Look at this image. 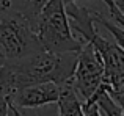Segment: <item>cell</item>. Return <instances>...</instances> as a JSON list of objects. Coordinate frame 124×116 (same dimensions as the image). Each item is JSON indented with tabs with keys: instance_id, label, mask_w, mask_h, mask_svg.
Segmentation results:
<instances>
[{
	"instance_id": "1",
	"label": "cell",
	"mask_w": 124,
	"mask_h": 116,
	"mask_svg": "<svg viewBox=\"0 0 124 116\" xmlns=\"http://www.w3.org/2000/svg\"><path fill=\"white\" fill-rule=\"evenodd\" d=\"M79 52H38L17 60H0V88L6 97L24 86L52 82L58 86L71 79Z\"/></svg>"
},
{
	"instance_id": "2",
	"label": "cell",
	"mask_w": 124,
	"mask_h": 116,
	"mask_svg": "<svg viewBox=\"0 0 124 116\" xmlns=\"http://www.w3.org/2000/svg\"><path fill=\"white\" fill-rule=\"evenodd\" d=\"M31 22L42 49L52 53L79 52L83 43L72 35L63 0H46L31 14H24Z\"/></svg>"
},
{
	"instance_id": "3",
	"label": "cell",
	"mask_w": 124,
	"mask_h": 116,
	"mask_svg": "<svg viewBox=\"0 0 124 116\" xmlns=\"http://www.w3.org/2000/svg\"><path fill=\"white\" fill-rule=\"evenodd\" d=\"M42 50L36 31L24 13L0 6V60H17Z\"/></svg>"
},
{
	"instance_id": "4",
	"label": "cell",
	"mask_w": 124,
	"mask_h": 116,
	"mask_svg": "<svg viewBox=\"0 0 124 116\" xmlns=\"http://www.w3.org/2000/svg\"><path fill=\"white\" fill-rule=\"evenodd\" d=\"M104 79V66L99 53L90 43L83 44L77 53V61L74 66L72 75L68 82L85 102L96 93Z\"/></svg>"
},
{
	"instance_id": "5",
	"label": "cell",
	"mask_w": 124,
	"mask_h": 116,
	"mask_svg": "<svg viewBox=\"0 0 124 116\" xmlns=\"http://www.w3.org/2000/svg\"><path fill=\"white\" fill-rule=\"evenodd\" d=\"M58 93H60V86L57 83H36L14 91L8 97V102L22 108H39L57 104Z\"/></svg>"
},
{
	"instance_id": "6",
	"label": "cell",
	"mask_w": 124,
	"mask_h": 116,
	"mask_svg": "<svg viewBox=\"0 0 124 116\" xmlns=\"http://www.w3.org/2000/svg\"><path fill=\"white\" fill-rule=\"evenodd\" d=\"M83 101L79 97L69 82L60 85V93L57 99L58 116H83Z\"/></svg>"
},
{
	"instance_id": "7",
	"label": "cell",
	"mask_w": 124,
	"mask_h": 116,
	"mask_svg": "<svg viewBox=\"0 0 124 116\" xmlns=\"http://www.w3.org/2000/svg\"><path fill=\"white\" fill-rule=\"evenodd\" d=\"M93 19H94V24H96V25L97 24L102 25L105 30H108L110 33H112L113 39H115V43L118 44V46L124 47V31H123V25L113 22L110 17H105L102 13H97V11H93Z\"/></svg>"
},
{
	"instance_id": "8",
	"label": "cell",
	"mask_w": 124,
	"mask_h": 116,
	"mask_svg": "<svg viewBox=\"0 0 124 116\" xmlns=\"http://www.w3.org/2000/svg\"><path fill=\"white\" fill-rule=\"evenodd\" d=\"M8 116H58L57 107L49 108V105L39 108H22L8 102Z\"/></svg>"
},
{
	"instance_id": "9",
	"label": "cell",
	"mask_w": 124,
	"mask_h": 116,
	"mask_svg": "<svg viewBox=\"0 0 124 116\" xmlns=\"http://www.w3.org/2000/svg\"><path fill=\"white\" fill-rule=\"evenodd\" d=\"M72 2H80V0H63L64 5H68V3H72ZM102 2L107 5V8H108V11H110V19H112L113 22H116V24L123 25V22H124L123 11H119V9L116 8L115 3H113L112 0H102Z\"/></svg>"
},
{
	"instance_id": "10",
	"label": "cell",
	"mask_w": 124,
	"mask_h": 116,
	"mask_svg": "<svg viewBox=\"0 0 124 116\" xmlns=\"http://www.w3.org/2000/svg\"><path fill=\"white\" fill-rule=\"evenodd\" d=\"M82 108H83V116H102L97 104L94 101H91V99H86V101L83 102Z\"/></svg>"
},
{
	"instance_id": "11",
	"label": "cell",
	"mask_w": 124,
	"mask_h": 116,
	"mask_svg": "<svg viewBox=\"0 0 124 116\" xmlns=\"http://www.w3.org/2000/svg\"><path fill=\"white\" fill-rule=\"evenodd\" d=\"M0 116H8V97L0 88Z\"/></svg>"
},
{
	"instance_id": "12",
	"label": "cell",
	"mask_w": 124,
	"mask_h": 116,
	"mask_svg": "<svg viewBox=\"0 0 124 116\" xmlns=\"http://www.w3.org/2000/svg\"><path fill=\"white\" fill-rule=\"evenodd\" d=\"M113 3H115V6L119 9V11H123L124 9V0H112Z\"/></svg>"
},
{
	"instance_id": "13",
	"label": "cell",
	"mask_w": 124,
	"mask_h": 116,
	"mask_svg": "<svg viewBox=\"0 0 124 116\" xmlns=\"http://www.w3.org/2000/svg\"><path fill=\"white\" fill-rule=\"evenodd\" d=\"M118 116H123V115H118Z\"/></svg>"
}]
</instances>
